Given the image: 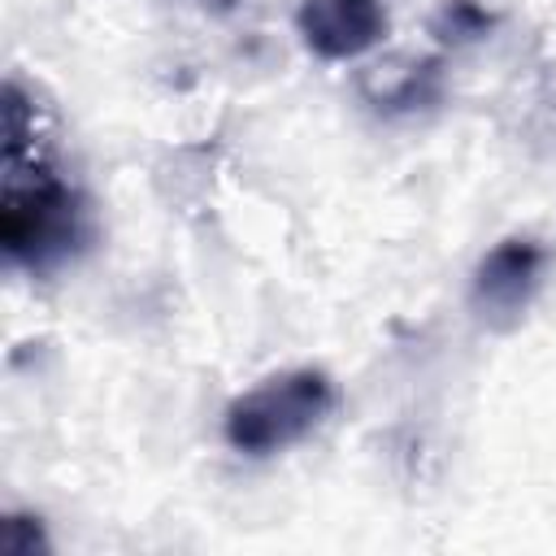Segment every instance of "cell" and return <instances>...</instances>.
Masks as SVG:
<instances>
[{
	"mask_svg": "<svg viewBox=\"0 0 556 556\" xmlns=\"http://www.w3.org/2000/svg\"><path fill=\"white\" fill-rule=\"evenodd\" d=\"M83 200L61 174L35 91L17 78L4 83V191H0V243L13 265L35 274L61 265L83 243Z\"/></svg>",
	"mask_w": 556,
	"mask_h": 556,
	"instance_id": "cell-1",
	"label": "cell"
},
{
	"mask_svg": "<svg viewBox=\"0 0 556 556\" xmlns=\"http://www.w3.org/2000/svg\"><path fill=\"white\" fill-rule=\"evenodd\" d=\"M334 408V382L326 369H282L252 391L235 395L222 417V434L243 456H274L304 443Z\"/></svg>",
	"mask_w": 556,
	"mask_h": 556,
	"instance_id": "cell-2",
	"label": "cell"
},
{
	"mask_svg": "<svg viewBox=\"0 0 556 556\" xmlns=\"http://www.w3.org/2000/svg\"><path fill=\"white\" fill-rule=\"evenodd\" d=\"M382 0H304L295 9V30L304 48L321 61H356L387 39Z\"/></svg>",
	"mask_w": 556,
	"mask_h": 556,
	"instance_id": "cell-3",
	"label": "cell"
},
{
	"mask_svg": "<svg viewBox=\"0 0 556 556\" xmlns=\"http://www.w3.org/2000/svg\"><path fill=\"white\" fill-rule=\"evenodd\" d=\"M547 248L530 235L500 239L473 269V304L486 317H517L543 282Z\"/></svg>",
	"mask_w": 556,
	"mask_h": 556,
	"instance_id": "cell-4",
	"label": "cell"
},
{
	"mask_svg": "<svg viewBox=\"0 0 556 556\" xmlns=\"http://www.w3.org/2000/svg\"><path fill=\"white\" fill-rule=\"evenodd\" d=\"M430 30H434L439 39H447V43H465V39H478V35L491 30V13H486L478 0H447V4L434 13Z\"/></svg>",
	"mask_w": 556,
	"mask_h": 556,
	"instance_id": "cell-5",
	"label": "cell"
},
{
	"mask_svg": "<svg viewBox=\"0 0 556 556\" xmlns=\"http://www.w3.org/2000/svg\"><path fill=\"white\" fill-rule=\"evenodd\" d=\"M0 547H4L9 556H30L35 547H48V539H43V530H39V521H35V517L13 513V517H4Z\"/></svg>",
	"mask_w": 556,
	"mask_h": 556,
	"instance_id": "cell-6",
	"label": "cell"
},
{
	"mask_svg": "<svg viewBox=\"0 0 556 556\" xmlns=\"http://www.w3.org/2000/svg\"><path fill=\"white\" fill-rule=\"evenodd\" d=\"M200 4H204V9H217V13H226V9H235L239 0H200Z\"/></svg>",
	"mask_w": 556,
	"mask_h": 556,
	"instance_id": "cell-7",
	"label": "cell"
}]
</instances>
